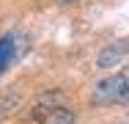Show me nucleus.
I'll list each match as a JSON object with an SVG mask.
<instances>
[{"instance_id": "nucleus-1", "label": "nucleus", "mask_w": 129, "mask_h": 124, "mask_svg": "<svg viewBox=\"0 0 129 124\" xmlns=\"http://www.w3.org/2000/svg\"><path fill=\"white\" fill-rule=\"evenodd\" d=\"M91 102L99 105V108H104V105H129V66L99 80L91 91Z\"/></svg>"}, {"instance_id": "nucleus-2", "label": "nucleus", "mask_w": 129, "mask_h": 124, "mask_svg": "<svg viewBox=\"0 0 129 124\" xmlns=\"http://www.w3.org/2000/svg\"><path fill=\"white\" fill-rule=\"evenodd\" d=\"M126 52H129V42H113V44H107V47L96 55V66H99V69H110V66L121 64V61L126 58Z\"/></svg>"}, {"instance_id": "nucleus-3", "label": "nucleus", "mask_w": 129, "mask_h": 124, "mask_svg": "<svg viewBox=\"0 0 129 124\" xmlns=\"http://www.w3.org/2000/svg\"><path fill=\"white\" fill-rule=\"evenodd\" d=\"M60 105H66V102H63V94L50 91L47 97H41V99H36V102H33V108H30V119H33V121H44L52 110H55V108H60Z\"/></svg>"}, {"instance_id": "nucleus-4", "label": "nucleus", "mask_w": 129, "mask_h": 124, "mask_svg": "<svg viewBox=\"0 0 129 124\" xmlns=\"http://www.w3.org/2000/svg\"><path fill=\"white\" fill-rule=\"evenodd\" d=\"M14 52H17V42H14V33H6L0 39V74L8 69V64L14 61Z\"/></svg>"}, {"instance_id": "nucleus-5", "label": "nucleus", "mask_w": 129, "mask_h": 124, "mask_svg": "<svg viewBox=\"0 0 129 124\" xmlns=\"http://www.w3.org/2000/svg\"><path fill=\"white\" fill-rule=\"evenodd\" d=\"M41 124H74V110H72L69 105H60V108H55Z\"/></svg>"}, {"instance_id": "nucleus-6", "label": "nucleus", "mask_w": 129, "mask_h": 124, "mask_svg": "<svg viewBox=\"0 0 129 124\" xmlns=\"http://www.w3.org/2000/svg\"><path fill=\"white\" fill-rule=\"evenodd\" d=\"M60 6H69V3H77V0H58Z\"/></svg>"}]
</instances>
